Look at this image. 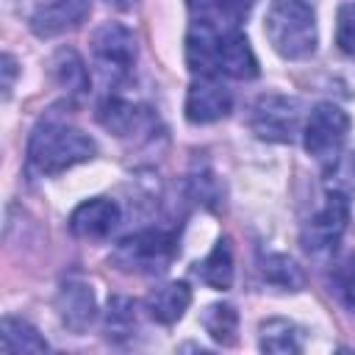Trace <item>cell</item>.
Returning a JSON list of instances; mask_svg holds the SVG:
<instances>
[{
	"instance_id": "obj_1",
	"label": "cell",
	"mask_w": 355,
	"mask_h": 355,
	"mask_svg": "<svg viewBox=\"0 0 355 355\" xmlns=\"http://www.w3.org/2000/svg\"><path fill=\"white\" fill-rule=\"evenodd\" d=\"M186 64L200 78H236L252 80L258 58L239 28H214L194 22L186 36Z\"/></svg>"
},
{
	"instance_id": "obj_2",
	"label": "cell",
	"mask_w": 355,
	"mask_h": 355,
	"mask_svg": "<svg viewBox=\"0 0 355 355\" xmlns=\"http://www.w3.org/2000/svg\"><path fill=\"white\" fill-rule=\"evenodd\" d=\"M94 153L97 147L83 130L67 125L58 116H44L28 139V169L33 175L53 178L72 169L75 164L92 161Z\"/></svg>"
},
{
	"instance_id": "obj_3",
	"label": "cell",
	"mask_w": 355,
	"mask_h": 355,
	"mask_svg": "<svg viewBox=\"0 0 355 355\" xmlns=\"http://www.w3.org/2000/svg\"><path fill=\"white\" fill-rule=\"evenodd\" d=\"M263 33L277 55L302 61L313 55L319 42L316 11L308 0H272L263 17Z\"/></svg>"
},
{
	"instance_id": "obj_4",
	"label": "cell",
	"mask_w": 355,
	"mask_h": 355,
	"mask_svg": "<svg viewBox=\"0 0 355 355\" xmlns=\"http://www.w3.org/2000/svg\"><path fill=\"white\" fill-rule=\"evenodd\" d=\"M178 252V236L172 230H141L122 239L111 255L116 269L136 275L164 272Z\"/></svg>"
},
{
	"instance_id": "obj_5",
	"label": "cell",
	"mask_w": 355,
	"mask_h": 355,
	"mask_svg": "<svg viewBox=\"0 0 355 355\" xmlns=\"http://www.w3.org/2000/svg\"><path fill=\"white\" fill-rule=\"evenodd\" d=\"M349 133V116L336 103H319L311 108L302 125V144L305 153L316 161H336Z\"/></svg>"
},
{
	"instance_id": "obj_6",
	"label": "cell",
	"mask_w": 355,
	"mask_h": 355,
	"mask_svg": "<svg viewBox=\"0 0 355 355\" xmlns=\"http://www.w3.org/2000/svg\"><path fill=\"white\" fill-rule=\"evenodd\" d=\"M92 58L100 75L111 83L125 80L136 61V39L119 22H105L92 33Z\"/></svg>"
},
{
	"instance_id": "obj_7",
	"label": "cell",
	"mask_w": 355,
	"mask_h": 355,
	"mask_svg": "<svg viewBox=\"0 0 355 355\" xmlns=\"http://www.w3.org/2000/svg\"><path fill=\"white\" fill-rule=\"evenodd\" d=\"M349 222V202L341 191H330L324 197V205L305 222L302 227V247L308 255H330Z\"/></svg>"
},
{
	"instance_id": "obj_8",
	"label": "cell",
	"mask_w": 355,
	"mask_h": 355,
	"mask_svg": "<svg viewBox=\"0 0 355 355\" xmlns=\"http://www.w3.org/2000/svg\"><path fill=\"white\" fill-rule=\"evenodd\" d=\"M250 128L263 141H291L300 128V103L286 94H261L250 114Z\"/></svg>"
},
{
	"instance_id": "obj_9",
	"label": "cell",
	"mask_w": 355,
	"mask_h": 355,
	"mask_svg": "<svg viewBox=\"0 0 355 355\" xmlns=\"http://www.w3.org/2000/svg\"><path fill=\"white\" fill-rule=\"evenodd\" d=\"M233 94L216 78H200L189 86L186 94V119L191 125H211L230 114Z\"/></svg>"
},
{
	"instance_id": "obj_10",
	"label": "cell",
	"mask_w": 355,
	"mask_h": 355,
	"mask_svg": "<svg viewBox=\"0 0 355 355\" xmlns=\"http://www.w3.org/2000/svg\"><path fill=\"white\" fill-rule=\"evenodd\" d=\"M92 11V0H44L33 17H31V31L39 39H53L64 31L78 28Z\"/></svg>"
},
{
	"instance_id": "obj_11",
	"label": "cell",
	"mask_w": 355,
	"mask_h": 355,
	"mask_svg": "<svg viewBox=\"0 0 355 355\" xmlns=\"http://www.w3.org/2000/svg\"><path fill=\"white\" fill-rule=\"evenodd\" d=\"M97 119L105 130L116 133V136H136V133H150L153 130V111L136 103H128L122 97H108L100 103L97 108Z\"/></svg>"
},
{
	"instance_id": "obj_12",
	"label": "cell",
	"mask_w": 355,
	"mask_h": 355,
	"mask_svg": "<svg viewBox=\"0 0 355 355\" xmlns=\"http://www.w3.org/2000/svg\"><path fill=\"white\" fill-rule=\"evenodd\" d=\"M119 205L108 197H92L80 202L69 216V230L80 239H105L119 225Z\"/></svg>"
},
{
	"instance_id": "obj_13",
	"label": "cell",
	"mask_w": 355,
	"mask_h": 355,
	"mask_svg": "<svg viewBox=\"0 0 355 355\" xmlns=\"http://www.w3.org/2000/svg\"><path fill=\"white\" fill-rule=\"evenodd\" d=\"M55 302H58L61 322H64L69 330H75V333H83V330L92 324L94 311H97L92 286L83 283V280H78V277H67V280L61 283Z\"/></svg>"
},
{
	"instance_id": "obj_14",
	"label": "cell",
	"mask_w": 355,
	"mask_h": 355,
	"mask_svg": "<svg viewBox=\"0 0 355 355\" xmlns=\"http://www.w3.org/2000/svg\"><path fill=\"white\" fill-rule=\"evenodd\" d=\"M191 305V288L183 283V280H172V283H164L158 288H153L144 300V308L147 313L161 322V324H175L186 308Z\"/></svg>"
},
{
	"instance_id": "obj_15",
	"label": "cell",
	"mask_w": 355,
	"mask_h": 355,
	"mask_svg": "<svg viewBox=\"0 0 355 355\" xmlns=\"http://www.w3.org/2000/svg\"><path fill=\"white\" fill-rule=\"evenodd\" d=\"M197 22L214 28H239L252 8V0H186Z\"/></svg>"
},
{
	"instance_id": "obj_16",
	"label": "cell",
	"mask_w": 355,
	"mask_h": 355,
	"mask_svg": "<svg viewBox=\"0 0 355 355\" xmlns=\"http://www.w3.org/2000/svg\"><path fill=\"white\" fill-rule=\"evenodd\" d=\"M197 277L216 288V291H227L230 283H233V247H230V239H219L214 244V250L197 263Z\"/></svg>"
},
{
	"instance_id": "obj_17",
	"label": "cell",
	"mask_w": 355,
	"mask_h": 355,
	"mask_svg": "<svg viewBox=\"0 0 355 355\" xmlns=\"http://www.w3.org/2000/svg\"><path fill=\"white\" fill-rule=\"evenodd\" d=\"M0 349L3 352H47V341L25 319L6 316L0 324Z\"/></svg>"
},
{
	"instance_id": "obj_18",
	"label": "cell",
	"mask_w": 355,
	"mask_h": 355,
	"mask_svg": "<svg viewBox=\"0 0 355 355\" xmlns=\"http://www.w3.org/2000/svg\"><path fill=\"white\" fill-rule=\"evenodd\" d=\"M261 349L263 352H300V327L288 319H266L261 322Z\"/></svg>"
},
{
	"instance_id": "obj_19",
	"label": "cell",
	"mask_w": 355,
	"mask_h": 355,
	"mask_svg": "<svg viewBox=\"0 0 355 355\" xmlns=\"http://www.w3.org/2000/svg\"><path fill=\"white\" fill-rule=\"evenodd\" d=\"M50 67H53L55 80L67 92H72V94H86L89 92V72H86V64L80 61V55L75 50H58Z\"/></svg>"
},
{
	"instance_id": "obj_20",
	"label": "cell",
	"mask_w": 355,
	"mask_h": 355,
	"mask_svg": "<svg viewBox=\"0 0 355 355\" xmlns=\"http://www.w3.org/2000/svg\"><path fill=\"white\" fill-rule=\"evenodd\" d=\"M202 327L208 330V336L216 344H233L236 341V330H239V313L233 305L227 302H214L202 311Z\"/></svg>"
},
{
	"instance_id": "obj_21",
	"label": "cell",
	"mask_w": 355,
	"mask_h": 355,
	"mask_svg": "<svg viewBox=\"0 0 355 355\" xmlns=\"http://www.w3.org/2000/svg\"><path fill=\"white\" fill-rule=\"evenodd\" d=\"M330 291L347 311H355V252H347L333 263Z\"/></svg>"
},
{
	"instance_id": "obj_22",
	"label": "cell",
	"mask_w": 355,
	"mask_h": 355,
	"mask_svg": "<svg viewBox=\"0 0 355 355\" xmlns=\"http://www.w3.org/2000/svg\"><path fill=\"white\" fill-rule=\"evenodd\" d=\"M263 277L280 288H288V291H297L302 286V272L297 269V263L286 255H266L263 258V266H261Z\"/></svg>"
},
{
	"instance_id": "obj_23",
	"label": "cell",
	"mask_w": 355,
	"mask_h": 355,
	"mask_svg": "<svg viewBox=\"0 0 355 355\" xmlns=\"http://www.w3.org/2000/svg\"><path fill=\"white\" fill-rule=\"evenodd\" d=\"M105 330H108V338H125L136 330V305L128 297H114L108 302Z\"/></svg>"
},
{
	"instance_id": "obj_24",
	"label": "cell",
	"mask_w": 355,
	"mask_h": 355,
	"mask_svg": "<svg viewBox=\"0 0 355 355\" xmlns=\"http://www.w3.org/2000/svg\"><path fill=\"white\" fill-rule=\"evenodd\" d=\"M336 44L355 55V3H344L336 17Z\"/></svg>"
},
{
	"instance_id": "obj_25",
	"label": "cell",
	"mask_w": 355,
	"mask_h": 355,
	"mask_svg": "<svg viewBox=\"0 0 355 355\" xmlns=\"http://www.w3.org/2000/svg\"><path fill=\"white\" fill-rule=\"evenodd\" d=\"M3 72H6V80H3V94L8 97V92H11V80H14V58L11 55H3Z\"/></svg>"
},
{
	"instance_id": "obj_26",
	"label": "cell",
	"mask_w": 355,
	"mask_h": 355,
	"mask_svg": "<svg viewBox=\"0 0 355 355\" xmlns=\"http://www.w3.org/2000/svg\"><path fill=\"white\" fill-rule=\"evenodd\" d=\"M116 6H130V3H136V0H114Z\"/></svg>"
}]
</instances>
